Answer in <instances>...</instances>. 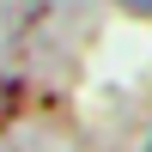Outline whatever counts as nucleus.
<instances>
[{"mask_svg":"<svg viewBox=\"0 0 152 152\" xmlns=\"http://www.w3.org/2000/svg\"><path fill=\"white\" fill-rule=\"evenodd\" d=\"M122 6H134V12H152V0H122Z\"/></svg>","mask_w":152,"mask_h":152,"instance_id":"nucleus-1","label":"nucleus"},{"mask_svg":"<svg viewBox=\"0 0 152 152\" xmlns=\"http://www.w3.org/2000/svg\"><path fill=\"white\" fill-rule=\"evenodd\" d=\"M146 152H152V134H146Z\"/></svg>","mask_w":152,"mask_h":152,"instance_id":"nucleus-2","label":"nucleus"}]
</instances>
